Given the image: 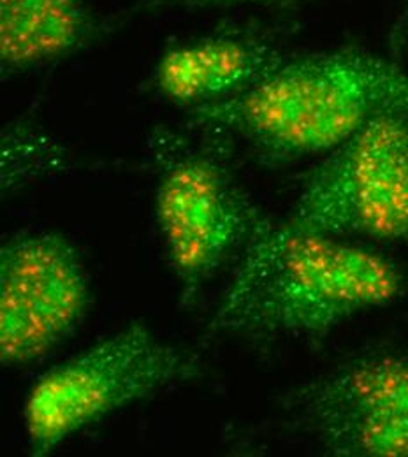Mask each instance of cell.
Masks as SVG:
<instances>
[{"label": "cell", "mask_w": 408, "mask_h": 457, "mask_svg": "<svg viewBox=\"0 0 408 457\" xmlns=\"http://www.w3.org/2000/svg\"><path fill=\"white\" fill-rule=\"evenodd\" d=\"M398 264L352 239L262 215L237 255L208 331L322 338L352 317L395 303Z\"/></svg>", "instance_id": "obj_1"}, {"label": "cell", "mask_w": 408, "mask_h": 457, "mask_svg": "<svg viewBox=\"0 0 408 457\" xmlns=\"http://www.w3.org/2000/svg\"><path fill=\"white\" fill-rule=\"evenodd\" d=\"M408 114V69L361 48L287 55L241 96L192 114V123L243 141L280 166L326 155L373 120Z\"/></svg>", "instance_id": "obj_2"}, {"label": "cell", "mask_w": 408, "mask_h": 457, "mask_svg": "<svg viewBox=\"0 0 408 457\" xmlns=\"http://www.w3.org/2000/svg\"><path fill=\"white\" fill-rule=\"evenodd\" d=\"M196 373L194 357L130 322L36 380L23 404L29 453L48 456L87 426Z\"/></svg>", "instance_id": "obj_3"}, {"label": "cell", "mask_w": 408, "mask_h": 457, "mask_svg": "<svg viewBox=\"0 0 408 457\" xmlns=\"http://www.w3.org/2000/svg\"><path fill=\"white\" fill-rule=\"evenodd\" d=\"M289 219L346 239H408V114L380 116L326 154Z\"/></svg>", "instance_id": "obj_4"}, {"label": "cell", "mask_w": 408, "mask_h": 457, "mask_svg": "<svg viewBox=\"0 0 408 457\" xmlns=\"http://www.w3.org/2000/svg\"><path fill=\"white\" fill-rule=\"evenodd\" d=\"M154 213L185 308L239 255L264 215L228 168L204 152L181 155L164 170Z\"/></svg>", "instance_id": "obj_5"}, {"label": "cell", "mask_w": 408, "mask_h": 457, "mask_svg": "<svg viewBox=\"0 0 408 457\" xmlns=\"http://www.w3.org/2000/svg\"><path fill=\"white\" fill-rule=\"evenodd\" d=\"M90 278L74 243L29 228L0 246V361L29 366L48 357L85 322Z\"/></svg>", "instance_id": "obj_6"}, {"label": "cell", "mask_w": 408, "mask_h": 457, "mask_svg": "<svg viewBox=\"0 0 408 457\" xmlns=\"http://www.w3.org/2000/svg\"><path fill=\"white\" fill-rule=\"evenodd\" d=\"M286 410L331 456L408 457V359L355 355L296 387Z\"/></svg>", "instance_id": "obj_7"}, {"label": "cell", "mask_w": 408, "mask_h": 457, "mask_svg": "<svg viewBox=\"0 0 408 457\" xmlns=\"http://www.w3.org/2000/svg\"><path fill=\"white\" fill-rule=\"evenodd\" d=\"M289 54L259 32H217L170 46L157 60L155 92L188 113L255 87Z\"/></svg>", "instance_id": "obj_8"}, {"label": "cell", "mask_w": 408, "mask_h": 457, "mask_svg": "<svg viewBox=\"0 0 408 457\" xmlns=\"http://www.w3.org/2000/svg\"><path fill=\"white\" fill-rule=\"evenodd\" d=\"M99 34V21L87 0H0L2 76L72 57Z\"/></svg>", "instance_id": "obj_9"}, {"label": "cell", "mask_w": 408, "mask_h": 457, "mask_svg": "<svg viewBox=\"0 0 408 457\" xmlns=\"http://www.w3.org/2000/svg\"><path fill=\"white\" fill-rule=\"evenodd\" d=\"M188 7H239L254 5L271 11H292L299 7L304 0H178Z\"/></svg>", "instance_id": "obj_10"}]
</instances>
